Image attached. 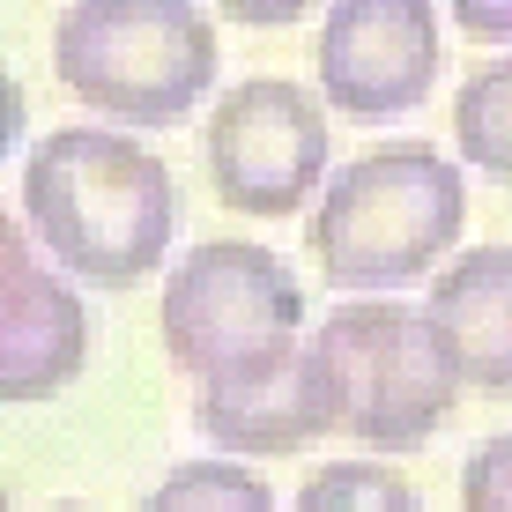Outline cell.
<instances>
[{"mask_svg": "<svg viewBox=\"0 0 512 512\" xmlns=\"http://www.w3.org/2000/svg\"><path fill=\"white\" fill-rule=\"evenodd\" d=\"M141 512H275V490L260 468L216 453V461H179L141 498Z\"/></svg>", "mask_w": 512, "mask_h": 512, "instance_id": "obj_12", "label": "cell"}, {"mask_svg": "<svg viewBox=\"0 0 512 512\" xmlns=\"http://www.w3.org/2000/svg\"><path fill=\"white\" fill-rule=\"evenodd\" d=\"M52 75L104 119L171 127L216 90V23L186 0H75L52 23Z\"/></svg>", "mask_w": 512, "mask_h": 512, "instance_id": "obj_3", "label": "cell"}, {"mask_svg": "<svg viewBox=\"0 0 512 512\" xmlns=\"http://www.w3.org/2000/svg\"><path fill=\"white\" fill-rule=\"evenodd\" d=\"M327 104L297 82L253 75L238 90H223V104L208 112L201 134V164L208 186L223 193V208L238 216H290V208H320L327 193Z\"/></svg>", "mask_w": 512, "mask_h": 512, "instance_id": "obj_6", "label": "cell"}, {"mask_svg": "<svg viewBox=\"0 0 512 512\" xmlns=\"http://www.w3.org/2000/svg\"><path fill=\"white\" fill-rule=\"evenodd\" d=\"M82 364H90V305L67 275H52L30 253L23 216H8L0 231V394L15 409L52 401L75 386Z\"/></svg>", "mask_w": 512, "mask_h": 512, "instance_id": "obj_8", "label": "cell"}, {"mask_svg": "<svg viewBox=\"0 0 512 512\" xmlns=\"http://www.w3.org/2000/svg\"><path fill=\"white\" fill-rule=\"evenodd\" d=\"M45 512H90V505H45Z\"/></svg>", "mask_w": 512, "mask_h": 512, "instance_id": "obj_17", "label": "cell"}, {"mask_svg": "<svg viewBox=\"0 0 512 512\" xmlns=\"http://www.w3.org/2000/svg\"><path fill=\"white\" fill-rule=\"evenodd\" d=\"M453 23H461V38H483V45H505L512 38V8H483V0H461Z\"/></svg>", "mask_w": 512, "mask_h": 512, "instance_id": "obj_15", "label": "cell"}, {"mask_svg": "<svg viewBox=\"0 0 512 512\" xmlns=\"http://www.w3.org/2000/svg\"><path fill=\"white\" fill-rule=\"evenodd\" d=\"M423 320L446 349L461 394H512V245H468L431 275Z\"/></svg>", "mask_w": 512, "mask_h": 512, "instance_id": "obj_10", "label": "cell"}, {"mask_svg": "<svg viewBox=\"0 0 512 512\" xmlns=\"http://www.w3.org/2000/svg\"><path fill=\"white\" fill-rule=\"evenodd\" d=\"M164 357L201 386H238L305 349V290L282 253L208 238L164 275Z\"/></svg>", "mask_w": 512, "mask_h": 512, "instance_id": "obj_4", "label": "cell"}, {"mask_svg": "<svg viewBox=\"0 0 512 512\" xmlns=\"http://www.w3.org/2000/svg\"><path fill=\"white\" fill-rule=\"evenodd\" d=\"M231 23H297V0H260V8H223Z\"/></svg>", "mask_w": 512, "mask_h": 512, "instance_id": "obj_16", "label": "cell"}, {"mask_svg": "<svg viewBox=\"0 0 512 512\" xmlns=\"http://www.w3.org/2000/svg\"><path fill=\"white\" fill-rule=\"evenodd\" d=\"M312 349L342 394V431L357 446L379 453L431 446L461 401V379H453L431 320L409 312L401 297H342L312 327Z\"/></svg>", "mask_w": 512, "mask_h": 512, "instance_id": "obj_5", "label": "cell"}, {"mask_svg": "<svg viewBox=\"0 0 512 512\" xmlns=\"http://www.w3.org/2000/svg\"><path fill=\"white\" fill-rule=\"evenodd\" d=\"M453 141H461V164L512 179V60L475 67L453 97Z\"/></svg>", "mask_w": 512, "mask_h": 512, "instance_id": "obj_11", "label": "cell"}, {"mask_svg": "<svg viewBox=\"0 0 512 512\" xmlns=\"http://www.w3.org/2000/svg\"><path fill=\"white\" fill-rule=\"evenodd\" d=\"M290 512H423L416 483L386 461H327L305 475Z\"/></svg>", "mask_w": 512, "mask_h": 512, "instance_id": "obj_13", "label": "cell"}, {"mask_svg": "<svg viewBox=\"0 0 512 512\" xmlns=\"http://www.w3.org/2000/svg\"><path fill=\"white\" fill-rule=\"evenodd\" d=\"M461 512H512V431L461 461Z\"/></svg>", "mask_w": 512, "mask_h": 512, "instance_id": "obj_14", "label": "cell"}, {"mask_svg": "<svg viewBox=\"0 0 512 512\" xmlns=\"http://www.w3.org/2000/svg\"><path fill=\"white\" fill-rule=\"evenodd\" d=\"M468 223V179L431 141L364 149L327 179L312 208V260L334 290L379 297L416 275H438V260L461 245Z\"/></svg>", "mask_w": 512, "mask_h": 512, "instance_id": "obj_2", "label": "cell"}, {"mask_svg": "<svg viewBox=\"0 0 512 512\" xmlns=\"http://www.w3.org/2000/svg\"><path fill=\"white\" fill-rule=\"evenodd\" d=\"M312 67L334 112L349 119H394L438 90L446 67V30L431 0H342L327 8Z\"/></svg>", "mask_w": 512, "mask_h": 512, "instance_id": "obj_7", "label": "cell"}, {"mask_svg": "<svg viewBox=\"0 0 512 512\" xmlns=\"http://www.w3.org/2000/svg\"><path fill=\"white\" fill-rule=\"evenodd\" d=\"M193 423L223 453H297V446H320V438L342 431V394H334L320 349L305 342L290 364H275L260 379L201 386L193 394Z\"/></svg>", "mask_w": 512, "mask_h": 512, "instance_id": "obj_9", "label": "cell"}, {"mask_svg": "<svg viewBox=\"0 0 512 512\" xmlns=\"http://www.w3.org/2000/svg\"><path fill=\"white\" fill-rule=\"evenodd\" d=\"M30 245L90 290H134L164 268L179 231V186L164 156L112 127H52L23 164Z\"/></svg>", "mask_w": 512, "mask_h": 512, "instance_id": "obj_1", "label": "cell"}]
</instances>
